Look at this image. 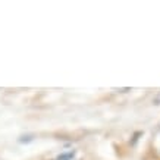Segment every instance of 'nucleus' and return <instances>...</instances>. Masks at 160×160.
<instances>
[]
</instances>
